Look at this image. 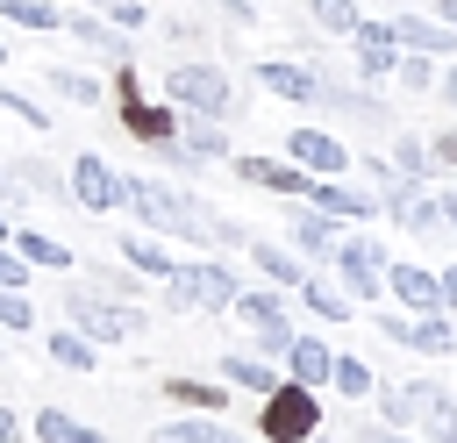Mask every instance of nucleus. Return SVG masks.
<instances>
[{
	"label": "nucleus",
	"instance_id": "obj_23",
	"mask_svg": "<svg viewBox=\"0 0 457 443\" xmlns=\"http://www.w3.org/2000/svg\"><path fill=\"white\" fill-rule=\"evenodd\" d=\"M150 443H243L221 414H179V422H164Z\"/></svg>",
	"mask_w": 457,
	"mask_h": 443
},
{
	"label": "nucleus",
	"instance_id": "obj_7",
	"mask_svg": "<svg viewBox=\"0 0 457 443\" xmlns=\"http://www.w3.org/2000/svg\"><path fill=\"white\" fill-rule=\"evenodd\" d=\"M64 186H71V200H79L86 214H114V207H129V186H121V171H114L100 150H79L71 171H64Z\"/></svg>",
	"mask_w": 457,
	"mask_h": 443
},
{
	"label": "nucleus",
	"instance_id": "obj_41",
	"mask_svg": "<svg viewBox=\"0 0 457 443\" xmlns=\"http://www.w3.org/2000/svg\"><path fill=\"white\" fill-rule=\"evenodd\" d=\"M0 329H14V336H21V329H36V307H29V293H21V286H0Z\"/></svg>",
	"mask_w": 457,
	"mask_h": 443
},
{
	"label": "nucleus",
	"instance_id": "obj_49",
	"mask_svg": "<svg viewBox=\"0 0 457 443\" xmlns=\"http://www.w3.org/2000/svg\"><path fill=\"white\" fill-rule=\"evenodd\" d=\"M436 93H443V100H450V107H457V57H450V64H443V79H436Z\"/></svg>",
	"mask_w": 457,
	"mask_h": 443
},
{
	"label": "nucleus",
	"instance_id": "obj_27",
	"mask_svg": "<svg viewBox=\"0 0 457 443\" xmlns=\"http://www.w3.org/2000/svg\"><path fill=\"white\" fill-rule=\"evenodd\" d=\"M179 143H186L200 164H214V157H236V150H228V136H221V121H207V114H179Z\"/></svg>",
	"mask_w": 457,
	"mask_h": 443
},
{
	"label": "nucleus",
	"instance_id": "obj_29",
	"mask_svg": "<svg viewBox=\"0 0 457 443\" xmlns=\"http://www.w3.org/2000/svg\"><path fill=\"white\" fill-rule=\"evenodd\" d=\"M164 393H171L186 414H221V407H228V386H221V379H164Z\"/></svg>",
	"mask_w": 457,
	"mask_h": 443
},
{
	"label": "nucleus",
	"instance_id": "obj_4",
	"mask_svg": "<svg viewBox=\"0 0 457 443\" xmlns=\"http://www.w3.org/2000/svg\"><path fill=\"white\" fill-rule=\"evenodd\" d=\"M236 293H243L236 272H228V264H207V257H200V264H171V279H164V300L186 307V314H228Z\"/></svg>",
	"mask_w": 457,
	"mask_h": 443
},
{
	"label": "nucleus",
	"instance_id": "obj_14",
	"mask_svg": "<svg viewBox=\"0 0 457 443\" xmlns=\"http://www.w3.org/2000/svg\"><path fill=\"white\" fill-rule=\"evenodd\" d=\"M121 107V129L136 136V143H150V150H164V143H179V107L171 100H114Z\"/></svg>",
	"mask_w": 457,
	"mask_h": 443
},
{
	"label": "nucleus",
	"instance_id": "obj_25",
	"mask_svg": "<svg viewBox=\"0 0 457 443\" xmlns=\"http://www.w3.org/2000/svg\"><path fill=\"white\" fill-rule=\"evenodd\" d=\"M221 386H236V393H257V400H264V393L278 386V372H271L264 357H250V350H228V357H221Z\"/></svg>",
	"mask_w": 457,
	"mask_h": 443
},
{
	"label": "nucleus",
	"instance_id": "obj_35",
	"mask_svg": "<svg viewBox=\"0 0 457 443\" xmlns=\"http://www.w3.org/2000/svg\"><path fill=\"white\" fill-rule=\"evenodd\" d=\"M36 443H107V436L86 429V422L64 414V407H43V414H36Z\"/></svg>",
	"mask_w": 457,
	"mask_h": 443
},
{
	"label": "nucleus",
	"instance_id": "obj_56",
	"mask_svg": "<svg viewBox=\"0 0 457 443\" xmlns=\"http://www.w3.org/2000/svg\"><path fill=\"white\" fill-rule=\"evenodd\" d=\"M307 443H328V436H307Z\"/></svg>",
	"mask_w": 457,
	"mask_h": 443
},
{
	"label": "nucleus",
	"instance_id": "obj_40",
	"mask_svg": "<svg viewBox=\"0 0 457 443\" xmlns=\"http://www.w3.org/2000/svg\"><path fill=\"white\" fill-rule=\"evenodd\" d=\"M0 114H14V121H21V129H50V114H43V107H36V100H29V93H14V86H7V79H0Z\"/></svg>",
	"mask_w": 457,
	"mask_h": 443
},
{
	"label": "nucleus",
	"instance_id": "obj_11",
	"mask_svg": "<svg viewBox=\"0 0 457 443\" xmlns=\"http://www.w3.org/2000/svg\"><path fill=\"white\" fill-rule=\"evenodd\" d=\"M350 64H357V79H393V64H400V36H393V21H357L350 29Z\"/></svg>",
	"mask_w": 457,
	"mask_h": 443
},
{
	"label": "nucleus",
	"instance_id": "obj_33",
	"mask_svg": "<svg viewBox=\"0 0 457 443\" xmlns=\"http://www.w3.org/2000/svg\"><path fill=\"white\" fill-rule=\"evenodd\" d=\"M43 350H50V364H64V372H93V364H100V343H86L79 329H50Z\"/></svg>",
	"mask_w": 457,
	"mask_h": 443
},
{
	"label": "nucleus",
	"instance_id": "obj_46",
	"mask_svg": "<svg viewBox=\"0 0 457 443\" xmlns=\"http://www.w3.org/2000/svg\"><path fill=\"white\" fill-rule=\"evenodd\" d=\"M221 14H228L236 29H257V0H221Z\"/></svg>",
	"mask_w": 457,
	"mask_h": 443
},
{
	"label": "nucleus",
	"instance_id": "obj_45",
	"mask_svg": "<svg viewBox=\"0 0 457 443\" xmlns=\"http://www.w3.org/2000/svg\"><path fill=\"white\" fill-rule=\"evenodd\" d=\"M357 443H414V436H407V429H386V422H364Z\"/></svg>",
	"mask_w": 457,
	"mask_h": 443
},
{
	"label": "nucleus",
	"instance_id": "obj_34",
	"mask_svg": "<svg viewBox=\"0 0 457 443\" xmlns=\"http://www.w3.org/2000/svg\"><path fill=\"white\" fill-rule=\"evenodd\" d=\"M328 386H336L343 400H371V393H378V372H371L364 357H350V350H336V372H328Z\"/></svg>",
	"mask_w": 457,
	"mask_h": 443
},
{
	"label": "nucleus",
	"instance_id": "obj_51",
	"mask_svg": "<svg viewBox=\"0 0 457 443\" xmlns=\"http://www.w3.org/2000/svg\"><path fill=\"white\" fill-rule=\"evenodd\" d=\"M443 307H450V314H457V264H450V272H443Z\"/></svg>",
	"mask_w": 457,
	"mask_h": 443
},
{
	"label": "nucleus",
	"instance_id": "obj_18",
	"mask_svg": "<svg viewBox=\"0 0 457 443\" xmlns=\"http://www.w3.org/2000/svg\"><path fill=\"white\" fill-rule=\"evenodd\" d=\"M64 36H79V43L93 50V57H114V64L129 57V36H114V21H107V14H86V7H64Z\"/></svg>",
	"mask_w": 457,
	"mask_h": 443
},
{
	"label": "nucleus",
	"instance_id": "obj_9",
	"mask_svg": "<svg viewBox=\"0 0 457 443\" xmlns=\"http://www.w3.org/2000/svg\"><path fill=\"white\" fill-rule=\"evenodd\" d=\"M286 157H293L307 179H343V171H350V150H343V136H336V129H314V121L286 129Z\"/></svg>",
	"mask_w": 457,
	"mask_h": 443
},
{
	"label": "nucleus",
	"instance_id": "obj_10",
	"mask_svg": "<svg viewBox=\"0 0 457 443\" xmlns=\"http://www.w3.org/2000/svg\"><path fill=\"white\" fill-rule=\"evenodd\" d=\"M228 171L243 179V186H264V193H278V200H307V171L293 164V157H250V150H236L228 157Z\"/></svg>",
	"mask_w": 457,
	"mask_h": 443
},
{
	"label": "nucleus",
	"instance_id": "obj_15",
	"mask_svg": "<svg viewBox=\"0 0 457 443\" xmlns=\"http://www.w3.org/2000/svg\"><path fill=\"white\" fill-rule=\"evenodd\" d=\"M286 236H293V250H307V257H336V243H343V222L336 214H321V207H307V200H293L286 207Z\"/></svg>",
	"mask_w": 457,
	"mask_h": 443
},
{
	"label": "nucleus",
	"instance_id": "obj_26",
	"mask_svg": "<svg viewBox=\"0 0 457 443\" xmlns=\"http://www.w3.org/2000/svg\"><path fill=\"white\" fill-rule=\"evenodd\" d=\"M0 21L36 29V36H64V0H0Z\"/></svg>",
	"mask_w": 457,
	"mask_h": 443
},
{
	"label": "nucleus",
	"instance_id": "obj_44",
	"mask_svg": "<svg viewBox=\"0 0 457 443\" xmlns=\"http://www.w3.org/2000/svg\"><path fill=\"white\" fill-rule=\"evenodd\" d=\"M164 43H200V21H186V14H164Z\"/></svg>",
	"mask_w": 457,
	"mask_h": 443
},
{
	"label": "nucleus",
	"instance_id": "obj_55",
	"mask_svg": "<svg viewBox=\"0 0 457 443\" xmlns=\"http://www.w3.org/2000/svg\"><path fill=\"white\" fill-rule=\"evenodd\" d=\"M0 64H7V43H0Z\"/></svg>",
	"mask_w": 457,
	"mask_h": 443
},
{
	"label": "nucleus",
	"instance_id": "obj_42",
	"mask_svg": "<svg viewBox=\"0 0 457 443\" xmlns=\"http://www.w3.org/2000/svg\"><path fill=\"white\" fill-rule=\"evenodd\" d=\"M107 21H114V29H143L150 7H143V0H107Z\"/></svg>",
	"mask_w": 457,
	"mask_h": 443
},
{
	"label": "nucleus",
	"instance_id": "obj_43",
	"mask_svg": "<svg viewBox=\"0 0 457 443\" xmlns=\"http://www.w3.org/2000/svg\"><path fill=\"white\" fill-rule=\"evenodd\" d=\"M0 286H29V257L0 243Z\"/></svg>",
	"mask_w": 457,
	"mask_h": 443
},
{
	"label": "nucleus",
	"instance_id": "obj_53",
	"mask_svg": "<svg viewBox=\"0 0 457 443\" xmlns=\"http://www.w3.org/2000/svg\"><path fill=\"white\" fill-rule=\"evenodd\" d=\"M14 436H21V422H14L7 407H0V443H14Z\"/></svg>",
	"mask_w": 457,
	"mask_h": 443
},
{
	"label": "nucleus",
	"instance_id": "obj_22",
	"mask_svg": "<svg viewBox=\"0 0 457 443\" xmlns=\"http://www.w3.org/2000/svg\"><path fill=\"white\" fill-rule=\"evenodd\" d=\"M293 293H300V307H307L314 322H350V314H357V300H350L343 286H328V279H314V272H307V279H300Z\"/></svg>",
	"mask_w": 457,
	"mask_h": 443
},
{
	"label": "nucleus",
	"instance_id": "obj_13",
	"mask_svg": "<svg viewBox=\"0 0 457 443\" xmlns=\"http://www.w3.org/2000/svg\"><path fill=\"white\" fill-rule=\"evenodd\" d=\"M386 293H393L400 307H414V314H436V307H443V272H428V264H414V257H393V264H386Z\"/></svg>",
	"mask_w": 457,
	"mask_h": 443
},
{
	"label": "nucleus",
	"instance_id": "obj_17",
	"mask_svg": "<svg viewBox=\"0 0 457 443\" xmlns=\"http://www.w3.org/2000/svg\"><path fill=\"white\" fill-rule=\"evenodd\" d=\"M307 207H321V214H336V222H371V214H378V200L357 193V186H343V179H314V186H307Z\"/></svg>",
	"mask_w": 457,
	"mask_h": 443
},
{
	"label": "nucleus",
	"instance_id": "obj_6",
	"mask_svg": "<svg viewBox=\"0 0 457 443\" xmlns=\"http://www.w3.org/2000/svg\"><path fill=\"white\" fill-rule=\"evenodd\" d=\"M328 264H336V286H343L350 300H378V293H386V264H393V257H386V243H378V236H343Z\"/></svg>",
	"mask_w": 457,
	"mask_h": 443
},
{
	"label": "nucleus",
	"instance_id": "obj_19",
	"mask_svg": "<svg viewBox=\"0 0 457 443\" xmlns=\"http://www.w3.org/2000/svg\"><path fill=\"white\" fill-rule=\"evenodd\" d=\"M328 372H336V350L321 343V336H293L286 343V379H300V386H328Z\"/></svg>",
	"mask_w": 457,
	"mask_h": 443
},
{
	"label": "nucleus",
	"instance_id": "obj_47",
	"mask_svg": "<svg viewBox=\"0 0 457 443\" xmlns=\"http://www.w3.org/2000/svg\"><path fill=\"white\" fill-rule=\"evenodd\" d=\"M428 150H436V164H450V171H457V129H443Z\"/></svg>",
	"mask_w": 457,
	"mask_h": 443
},
{
	"label": "nucleus",
	"instance_id": "obj_37",
	"mask_svg": "<svg viewBox=\"0 0 457 443\" xmlns=\"http://www.w3.org/2000/svg\"><path fill=\"white\" fill-rule=\"evenodd\" d=\"M386 164H393L400 179H414V186H421V179H428V164H436V150H428L421 136H393V157H386Z\"/></svg>",
	"mask_w": 457,
	"mask_h": 443
},
{
	"label": "nucleus",
	"instance_id": "obj_38",
	"mask_svg": "<svg viewBox=\"0 0 457 443\" xmlns=\"http://www.w3.org/2000/svg\"><path fill=\"white\" fill-rule=\"evenodd\" d=\"M371 400H378L386 429H414V422H421V400H414V386H378Z\"/></svg>",
	"mask_w": 457,
	"mask_h": 443
},
{
	"label": "nucleus",
	"instance_id": "obj_24",
	"mask_svg": "<svg viewBox=\"0 0 457 443\" xmlns=\"http://www.w3.org/2000/svg\"><path fill=\"white\" fill-rule=\"evenodd\" d=\"M243 250H250V264H257V272H264L271 286H300V279H307V264H300V257H293L286 243H264V236H250Z\"/></svg>",
	"mask_w": 457,
	"mask_h": 443
},
{
	"label": "nucleus",
	"instance_id": "obj_20",
	"mask_svg": "<svg viewBox=\"0 0 457 443\" xmlns=\"http://www.w3.org/2000/svg\"><path fill=\"white\" fill-rule=\"evenodd\" d=\"M414 400H421V422H414V429H421L428 443H457V400H450L436 379H414Z\"/></svg>",
	"mask_w": 457,
	"mask_h": 443
},
{
	"label": "nucleus",
	"instance_id": "obj_12",
	"mask_svg": "<svg viewBox=\"0 0 457 443\" xmlns=\"http://www.w3.org/2000/svg\"><path fill=\"white\" fill-rule=\"evenodd\" d=\"M257 86L271 100H293V107H314L321 100V71L300 64V57H257Z\"/></svg>",
	"mask_w": 457,
	"mask_h": 443
},
{
	"label": "nucleus",
	"instance_id": "obj_57",
	"mask_svg": "<svg viewBox=\"0 0 457 443\" xmlns=\"http://www.w3.org/2000/svg\"><path fill=\"white\" fill-rule=\"evenodd\" d=\"M64 7H86V0H64Z\"/></svg>",
	"mask_w": 457,
	"mask_h": 443
},
{
	"label": "nucleus",
	"instance_id": "obj_28",
	"mask_svg": "<svg viewBox=\"0 0 457 443\" xmlns=\"http://www.w3.org/2000/svg\"><path fill=\"white\" fill-rule=\"evenodd\" d=\"M114 250H121V264H129V272H143V279H171V264H179L157 236H121Z\"/></svg>",
	"mask_w": 457,
	"mask_h": 443
},
{
	"label": "nucleus",
	"instance_id": "obj_36",
	"mask_svg": "<svg viewBox=\"0 0 457 443\" xmlns=\"http://www.w3.org/2000/svg\"><path fill=\"white\" fill-rule=\"evenodd\" d=\"M307 21H314L321 36H343V43H350V29L364 21V7H357V0H307Z\"/></svg>",
	"mask_w": 457,
	"mask_h": 443
},
{
	"label": "nucleus",
	"instance_id": "obj_32",
	"mask_svg": "<svg viewBox=\"0 0 457 443\" xmlns=\"http://www.w3.org/2000/svg\"><path fill=\"white\" fill-rule=\"evenodd\" d=\"M7 243H14L29 264H43V272H64V264H71V243H57V236H43V229H14Z\"/></svg>",
	"mask_w": 457,
	"mask_h": 443
},
{
	"label": "nucleus",
	"instance_id": "obj_48",
	"mask_svg": "<svg viewBox=\"0 0 457 443\" xmlns=\"http://www.w3.org/2000/svg\"><path fill=\"white\" fill-rule=\"evenodd\" d=\"M378 336L386 343H407V314H378Z\"/></svg>",
	"mask_w": 457,
	"mask_h": 443
},
{
	"label": "nucleus",
	"instance_id": "obj_31",
	"mask_svg": "<svg viewBox=\"0 0 457 443\" xmlns=\"http://www.w3.org/2000/svg\"><path fill=\"white\" fill-rule=\"evenodd\" d=\"M7 171H14V186H29V193H43V200H71V186H64V171H57V164H43V157H14Z\"/></svg>",
	"mask_w": 457,
	"mask_h": 443
},
{
	"label": "nucleus",
	"instance_id": "obj_1",
	"mask_svg": "<svg viewBox=\"0 0 457 443\" xmlns=\"http://www.w3.org/2000/svg\"><path fill=\"white\" fill-rule=\"evenodd\" d=\"M129 186V207L150 222V229H164V236H179V243H250V229L243 222H228V214H214L207 200H193L186 186H171V179H121Z\"/></svg>",
	"mask_w": 457,
	"mask_h": 443
},
{
	"label": "nucleus",
	"instance_id": "obj_3",
	"mask_svg": "<svg viewBox=\"0 0 457 443\" xmlns=\"http://www.w3.org/2000/svg\"><path fill=\"white\" fill-rule=\"evenodd\" d=\"M257 436L264 443H307V436H321V393L300 386V379H278L257 400Z\"/></svg>",
	"mask_w": 457,
	"mask_h": 443
},
{
	"label": "nucleus",
	"instance_id": "obj_39",
	"mask_svg": "<svg viewBox=\"0 0 457 443\" xmlns=\"http://www.w3.org/2000/svg\"><path fill=\"white\" fill-rule=\"evenodd\" d=\"M393 79H400L407 93H436V79H443V71H436V64H428L421 50H400V64H393Z\"/></svg>",
	"mask_w": 457,
	"mask_h": 443
},
{
	"label": "nucleus",
	"instance_id": "obj_58",
	"mask_svg": "<svg viewBox=\"0 0 457 443\" xmlns=\"http://www.w3.org/2000/svg\"><path fill=\"white\" fill-rule=\"evenodd\" d=\"M257 7H271V0H257Z\"/></svg>",
	"mask_w": 457,
	"mask_h": 443
},
{
	"label": "nucleus",
	"instance_id": "obj_5",
	"mask_svg": "<svg viewBox=\"0 0 457 443\" xmlns=\"http://www.w3.org/2000/svg\"><path fill=\"white\" fill-rule=\"evenodd\" d=\"M64 307H71V322H79L86 343H129V336L143 329V314H136L129 300H107V293H93V286H71Z\"/></svg>",
	"mask_w": 457,
	"mask_h": 443
},
{
	"label": "nucleus",
	"instance_id": "obj_21",
	"mask_svg": "<svg viewBox=\"0 0 457 443\" xmlns=\"http://www.w3.org/2000/svg\"><path fill=\"white\" fill-rule=\"evenodd\" d=\"M407 350H421V357H450V350H457V322H450V307H436V314H407Z\"/></svg>",
	"mask_w": 457,
	"mask_h": 443
},
{
	"label": "nucleus",
	"instance_id": "obj_54",
	"mask_svg": "<svg viewBox=\"0 0 457 443\" xmlns=\"http://www.w3.org/2000/svg\"><path fill=\"white\" fill-rule=\"evenodd\" d=\"M7 236H14V229H7V214H0V243H7Z\"/></svg>",
	"mask_w": 457,
	"mask_h": 443
},
{
	"label": "nucleus",
	"instance_id": "obj_50",
	"mask_svg": "<svg viewBox=\"0 0 457 443\" xmlns=\"http://www.w3.org/2000/svg\"><path fill=\"white\" fill-rule=\"evenodd\" d=\"M436 200H443V222H450V236H457V186H450V193H436Z\"/></svg>",
	"mask_w": 457,
	"mask_h": 443
},
{
	"label": "nucleus",
	"instance_id": "obj_30",
	"mask_svg": "<svg viewBox=\"0 0 457 443\" xmlns=\"http://www.w3.org/2000/svg\"><path fill=\"white\" fill-rule=\"evenodd\" d=\"M50 93H64L71 107H100L107 100V86L93 71H79V64H50Z\"/></svg>",
	"mask_w": 457,
	"mask_h": 443
},
{
	"label": "nucleus",
	"instance_id": "obj_52",
	"mask_svg": "<svg viewBox=\"0 0 457 443\" xmlns=\"http://www.w3.org/2000/svg\"><path fill=\"white\" fill-rule=\"evenodd\" d=\"M428 14H436V21H450V29H457V0H436V7H428Z\"/></svg>",
	"mask_w": 457,
	"mask_h": 443
},
{
	"label": "nucleus",
	"instance_id": "obj_8",
	"mask_svg": "<svg viewBox=\"0 0 457 443\" xmlns=\"http://www.w3.org/2000/svg\"><path fill=\"white\" fill-rule=\"evenodd\" d=\"M228 314H243L250 322V336H257V357H286V343L300 336L293 322H286V300L271 293V286H257V293H236V307Z\"/></svg>",
	"mask_w": 457,
	"mask_h": 443
},
{
	"label": "nucleus",
	"instance_id": "obj_16",
	"mask_svg": "<svg viewBox=\"0 0 457 443\" xmlns=\"http://www.w3.org/2000/svg\"><path fill=\"white\" fill-rule=\"evenodd\" d=\"M393 36H400V50H421V57H457V29L450 21H436V14H393Z\"/></svg>",
	"mask_w": 457,
	"mask_h": 443
},
{
	"label": "nucleus",
	"instance_id": "obj_2",
	"mask_svg": "<svg viewBox=\"0 0 457 443\" xmlns=\"http://www.w3.org/2000/svg\"><path fill=\"white\" fill-rule=\"evenodd\" d=\"M164 100H171L179 114H207V121H228V114H236V86H228V71L207 64V57H179V64L164 71Z\"/></svg>",
	"mask_w": 457,
	"mask_h": 443
}]
</instances>
